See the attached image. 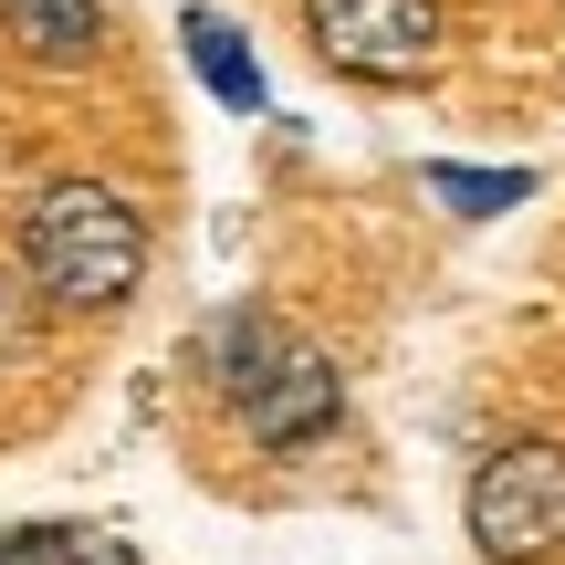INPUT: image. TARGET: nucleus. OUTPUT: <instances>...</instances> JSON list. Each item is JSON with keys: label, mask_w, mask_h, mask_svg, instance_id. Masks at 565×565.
Segmentation results:
<instances>
[{"label": "nucleus", "mask_w": 565, "mask_h": 565, "mask_svg": "<svg viewBox=\"0 0 565 565\" xmlns=\"http://www.w3.org/2000/svg\"><path fill=\"white\" fill-rule=\"evenodd\" d=\"M189 366L221 387V408L242 419L252 450H315L345 429V377L324 345H303L273 303H231L189 335Z\"/></svg>", "instance_id": "f257e3e1"}, {"label": "nucleus", "mask_w": 565, "mask_h": 565, "mask_svg": "<svg viewBox=\"0 0 565 565\" xmlns=\"http://www.w3.org/2000/svg\"><path fill=\"white\" fill-rule=\"evenodd\" d=\"M21 282L53 315H116L147 282V221L105 179H53L21 210Z\"/></svg>", "instance_id": "f03ea898"}, {"label": "nucleus", "mask_w": 565, "mask_h": 565, "mask_svg": "<svg viewBox=\"0 0 565 565\" xmlns=\"http://www.w3.org/2000/svg\"><path fill=\"white\" fill-rule=\"evenodd\" d=\"M461 524L492 565H534L565 555V450L555 440H503L461 492Z\"/></svg>", "instance_id": "7ed1b4c3"}, {"label": "nucleus", "mask_w": 565, "mask_h": 565, "mask_svg": "<svg viewBox=\"0 0 565 565\" xmlns=\"http://www.w3.org/2000/svg\"><path fill=\"white\" fill-rule=\"evenodd\" d=\"M303 32L356 84H419L440 63L450 21H440V0H303Z\"/></svg>", "instance_id": "20e7f679"}, {"label": "nucleus", "mask_w": 565, "mask_h": 565, "mask_svg": "<svg viewBox=\"0 0 565 565\" xmlns=\"http://www.w3.org/2000/svg\"><path fill=\"white\" fill-rule=\"evenodd\" d=\"M0 32H11V53L74 74V63H95L116 42V0H0Z\"/></svg>", "instance_id": "39448f33"}, {"label": "nucleus", "mask_w": 565, "mask_h": 565, "mask_svg": "<svg viewBox=\"0 0 565 565\" xmlns=\"http://www.w3.org/2000/svg\"><path fill=\"white\" fill-rule=\"evenodd\" d=\"M179 42H189V74H200L231 116H263V105H273L263 95V63H252V42H242L231 11H179Z\"/></svg>", "instance_id": "423d86ee"}, {"label": "nucleus", "mask_w": 565, "mask_h": 565, "mask_svg": "<svg viewBox=\"0 0 565 565\" xmlns=\"http://www.w3.org/2000/svg\"><path fill=\"white\" fill-rule=\"evenodd\" d=\"M419 189L450 210V221H503V210L534 200V168H461V158H429Z\"/></svg>", "instance_id": "0eeeda50"}, {"label": "nucleus", "mask_w": 565, "mask_h": 565, "mask_svg": "<svg viewBox=\"0 0 565 565\" xmlns=\"http://www.w3.org/2000/svg\"><path fill=\"white\" fill-rule=\"evenodd\" d=\"M11 565H137V545L105 524H11Z\"/></svg>", "instance_id": "6e6552de"}, {"label": "nucleus", "mask_w": 565, "mask_h": 565, "mask_svg": "<svg viewBox=\"0 0 565 565\" xmlns=\"http://www.w3.org/2000/svg\"><path fill=\"white\" fill-rule=\"evenodd\" d=\"M42 315H53V303H42L32 282H11V273H0V366H21V356H32V324H42Z\"/></svg>", "instance_id": "1a4fd4ad"}, {"label": "nucleus", "mask_w": 565, "mask_h": 565, "mask_svg": "<svg viewBox=\"0 0 565 565\" xmlns=\"http://www.w3.org/2000/svg\"><path fill=\"white\" fill-rule=\"evenodd\" d=\"M0 565H11V524H0Z\"/></svg>", "instance_id": "9d476101"}]
</instances>
